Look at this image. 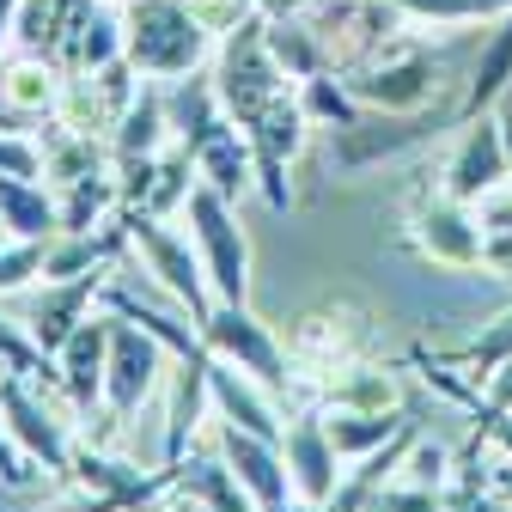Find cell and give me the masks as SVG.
Listing matches in <instances>:
<instances>
[{"mask_svg":"<svg viewBox=\"0 0 512 512\" xmlns=\"http://www.w3.org/2000/svg\"><path fill=\"white\" fill-rule=\"evenodd\" d=\"M214 49V25L189 0H135L122 7V55L141 80H189Z\"/></svg>","mask_w":512,"mask_h":512,"instance_id":"1","label":"cell"},{"mask_svg":"<svg viewBox=\"0 0 512 512\" xmlns=\"http://www.w3.org/2000/svg\"><path fill=\"white\" fill-rule=\"evenodd\" d=\"M263 25H269V13L238 19V25L226 31L220 55H214V92H220V104H226V116H232L238 128H256V122H263V110H269L275 98H287V86H293V80L275 68Z\"/></svg>","mask_w":512,"mask_h":512,"instance_id":"2","label":"cell"},{"mask_svg":"<svg viewBox=\"0 0 512 512\" xmlns=\"http://www.w3.org/2000/svg\"><path fill=\"white\" fill-rule=\"evenodd\" d=\"M445 122H458V110H433V104L427 110H360V122H348V128L330 135V165L342 177L372 171V165L397 159V153H415V147L439 141Z\"/></svg>","mask_w":512,"mask_h":512,"instance_id":"3","label":"cell"},{"mask_svg":"<svg viewBox=\"0 0 512 512\" xmlns=\"http://www.w3.org/2000/svg\"><path fill=\"white\" fill-rule=\"evenodd\" d=\"M189 238H196V256L208 269V287L214 299H232V305H250V244H244V226L232 214V202L220 196V189L196 183L189 189Z\"/></svg>","mask_w":512,"mask_h":512,"instance_id":"4","label":"cell"},{"mask_svg":"<svg viewBox=\"0 0 512 512\" xmlns=\"http://www.w3.org/2000/svg\"><path fill=\"white\" fill-rule=\"evenodd\" d=\"M196 336L208 342V354L244 366L263 391H293V366H287V348L269 336V324H256L250 305H232V299H214V311L196 324Z\"/></svg>","mask_w":512,"mask_h":512,"instance_id":"5","label":"cell"},{"mask_svg":"<svg viewBox=\"0 0 512 512\" xmlns=\"http://www.w3.org/2000/svg\"><path fill=\"white\" fill-rule=\"evenodd\" d=\"M354 98L366 110H427L433 92H439V55L427 43H384L366 68L348 74Z\"/></svg>","mask_w":512,"mask_h":512,"instance_id":"6","label":"cell"},{"mask_svg":"<svg viewBox=\"0 0 512 512\" xmlns=\"http://www.w3.org/2000/svg\"><path fill=\"white\" fill-rule=\"evenodd\" d=\"M311 7H317L311 31L324 37L330 68H336V74L366 68V61H372L384 43H391V31L403 25L397 0H311Z\"/></svg>","mask_w":512,"mask_h":512,"instance_id":"7","label":"cell"},{"mask_svg":"<svg viewBox=\"0 0 512 512\" xmlns=\"http://www.w3.org/2000/svg\"><path fill=\"white\" fill-rule=\"evenodd\" d=\"M128 244L141 250V263L147 275H159V287L171 299H183L189 311H196V324L214 311V287H208V269H202V256L189 250V238H177L159 214H141V208H128Z\"/></svg>","mask_w":512,"mask_h":512,"instance_id":"8","label":"cell"},{"mask_svg":"<svg viewBox=\"0 0 512 512\" xmlns=\"http://www.w3.org/2000/svg\"><path fill=\"white\" fill-rule=\"evenodd\" d=\"M165 354L171 348L159 336H147L141 324H128V317L110 311V366H104V409H110V421L141 415V403L159 391Z\"/></svg>","mask_w":512,"mask_h":512,"instance_id":"9","label":"cell"},{"mask_svg":"<svg viewBox=\"0 0 512 512\" xmlns=\"http://www.w3.org/2000/svg\"><path fill=\"white\" fill-rule=\"evenodd\" d=\"M68 482L80 488V506L86 512H141L165 488L183 482V464H165L159 476H141L135 464H116V458H104V452H92V445H86V452H74Z\"/></svg>","mask_w":512,"mask_h":512,"instance_id":"10","label":"cell"},{"mask_svg":"<svg viewBox=\"0 0 512 512\" xmlns=\"http://www.w3.org/2000/svg\"><path fill=\"white\" fill-rule=\"evenodd\" d=\"M409 244L439 269H482V220L458 196H415L409 208Z\"/></svg>","mask_w":512,"mask_h":512,"instance_id":"11","label":"cell"},{"mask_svg":"<svg viewBox=\"0 0 512 512\" xmlns=\"http://www.w3.org/2000/svg\"><path fill=\"white\" fill-rule=\"evenodd\" d=\"M305 128H311V116H305L299 92L275 98V104L263 110V122L244 128V135H250V159H256V189H263V202H269L275 214H287V208H293L287 165H293V159H299V147H305Z\"/></svg>","mask_w":512,"mask_h":512,"instance_id":"12","label":"cell"},{"mask_svg":"<svg viewBox=\"0 0 512 512\" xmlns=\"http://www.w3.org/2000/svg\"><path fill=\"white\" fill-rule=\"evenodd\" d=\"M0 415H7V433L19 439V452H25L31 464H43V476H61V482H68L74 445H68V433H61V421L49 415V403L31 391V378L0 372Z\"/></svg>","mask_w":512,"mask_h":512,"instance_id":"13","label":"cell"},{"mask_svg":"<svg viewBox=\"0 0 512 512\" xmlns=\"http://www.w3.org/2000/svg\"><path fill=\"white\" fill-rule=\"evenodd\" d=\"M512 183V159H506V135H500V116H476L464 122V135L452 147V159H445V196H458V202H482L494 196V189Z\"/></svg>","mask_w":512,"mask_h":512,"instance_id":"14","label":"cell"},{"mask_svg":"<svg viewBox=\"0 0 512 512\" xmlns=\"http://www.w3.org/2000/svg\"><path fill=\"white\" fill-rule=\"evenodd\" d=\"M220 452H226V470L244 482V494L263 512H287L293 506V476H287L281 445H269V439H256V433L220 421Z\"/></svg>","mask_w":512,"mask_h":512,"instance_id":"15","label":"cell"},{"mask_svg":"<svg viewBox=\"0 0 512 512\" xmlns=\"http://www.w3.org/2000/svg\"><path fill=\"white\" fill-rule=\"evenodd\" d=\"M281 458H287V476H293V494L311 500V506H330L336 482H342V452L330 445V427L324 415H293L287 439H281Z\"/></svg>","mask_w":512,"mask_h":512,"instance_id":"16","label":"cell"},{"mask_svg":"<svg viewBox=\"0 0 512 512\" xmlns=\"http://www.w3.org/2000/svg\"><path fill=\"white\" fill-rule=\"evenodd\" d=\"M208 397H214L220 421H232V427H244V433H256V439H269V445L287 439V421H281L275 403L263 397V384H256L244 366L220 360V354H208Z\"/></svg>","mask_w":512,"mask_h":512,"instance_id":"17","label":"cell"},{"mask_svg":"<svg viewBox=\"0 0 512 512\" xmlns=\"http://www.w3.org/2000/svg\"><path fill=\"white\" fill-rule=\"evenodd\" d=\"M104 269H92V275H74V281H49L43 293H37V305H31V336H37V348L43 354H55L61 342H68L86 317H92V299H104Z\"/></svg>","mask_w":512,"mask_h":512,"instance_id":"18","label":"cell"},{"mask_svg":"<svg viewBox=\"0 0 512 512\" xmlns=\"http://www.w3.org/2000/svg\"><path fill=\"white\" fill-rule=\"evenodd\" d=\"M104 366H110V317H86V324L55 348V372L68 384V397L80 409L104 403Z\"/></svg>","mask_w":512,"mask_h":512,"instance_id":"19","label":"cell"},{"mask_svg":"<svg viewBox=\"0 0 512 512\" xmlns=\"http://www.w3.org/2000/svg\"><path fill=\"white\" fill-rule=\"evenodd\" d=\"M61 110V80L49 55H25L13 68H0V128H25L31 116Z\"/></svg>","mask_w":512,"mask_h":512,"instance_id":"20","label":"cell"},{"mask_svg":"<svg viewBox=\"0 0 512 512\" xmlns=\"http://www.w3.org/2000/svg\"><path fill=\"white\" fill-rule=\"evenodd\" d=\"M196 171H202V183L208 189H220L226 202H238L244 189L256 183V159H250V135L238 122H226V128H214V135L196 147Z\"/></svg>","mask_w":512,"mask_h":512,"instance_id":"21","label":"cell"},{"mask_svg":"<svg viewBox=\"0 0 512 512\" xmlns=\"http://www.w3.org/2000/svg\"><path fill=\"white\" fill-rule=\"evenodd\" d=\"M506 92H512V13L500 19V31H494V37L482 43V55H476V74H470V86H464V104H458V128L476 122V116H488Z\"/></svg>","mask_w":512,"mask_h":512,"instance_id":"22","label":"cell"},{"mask_svg":"<svg viewBox=\"0 0 512 512\" xmlns=\"http://www.w3.org/2000/svg\"><path fill=\"white\" fill-rule=\"evenodd\" d=\"M165 116H171V141L177 147H189L196 153L214 128H226L232 116H226V104H220V92H214V80H177V92H171V104H165Z\"/></svg>","mask_w":512,"mask_h":512,"instance_id":"23","label":"cell"},{"mask_svg":"<svg viewBox=\"0 0 512 512\" xmlns=\"http://www.w3.org/2000/svg\"><path fill=\"white\" fill-rule=\"evenodd\" d=\"M202 403H214V397H208V354H189V360H177V384H171L165 464H183V445H189V433L202 427Z\"/></svg>","mask_w":512,"mask_h":512,"instance_id":"24","label":"cell"},{"mask_svg":"<svg viewBox=\"0 0 512 512\" xmlns=\"http://www.w3.org/2000/svg\"><path fill=\"white\" fill-rule=\"evenodd\" d=\"M0 226L13 238H31V244H49L61 232V208L43 183H25V177H0Z\"/></svg>","mask_w":512,"mask_h":512,"instance_id":"25","label":"cell"},{"mask_svg":"<svg viewBox=\"0 0 512 512\" xmlns=\"http://www.w3.org/2000/svg\"><path fill=\"white\" fill-rule=\"evenodd\" d=\"M263 37H269L275 68H281L293 86L330 68V49H324V37H317V31H311V19H299V13H287V19H269V25H263Z\"/></svg>","mask_w":512,"mask_h":512,"instance_id":"26","label":"cell"},{"mask_svg":"<svg viewBox=\"0 0 512 512\" xmlns=\"http://www.w3.org/2000/svg\"><path fill=\"white\" fill-rule=\"evenodd\" d=\"M171 141V116H165V98L159 92H141L116 116V135H110V159H153L165 153Z\"/></svg>","mask_w":512,"mask_h":512,"instance_id":"27","label":"cell"},{"mask_svg":"<svg viewBox=\"0 0 512 512\" xmlns=\"http://www.w3.org/2000/svg\"><path fill=\"white\" fill-rule=\"evenodd\" d=\"M403 421H409L403 409H330L324 415L330 445H336L342 458H366V452H378V445H391Z\"/></svg>","mask_w":512,"mask_h":512,"instance_id":"28","label":"cell"},{"mask_svg":"<svg viewBox=\"0 0 512 512\" xmlns=\"http://www.w3.org/2000/svg\"><path fill=\"white\" fill-rule=\"evenodd\" d=\"M104 305L116 311V317H128V324H141L147 336H159L177 360H189V354H208V342L189 330V324H171L165 311H153V305H141V293H128L122 281H104Z\"/></svg>","mask_w":512,"mask_h":512,"instance_id":"29","label":"cell"},{"mask_svg":"<svg viewBox=\"0 0 512 512\" xmlns=\"http://www.w3.org/2000/svg\"><path fill=\"white\" fill-rule=\"evenodd\" d=\"M55 208H61V232H92L110 208H122V189H116L110 171H86L74 183H61Z\"/></svg>","mask_w":512,"mask_h":512,"instance_id":"30","label":"cell"},{"mask_svg":"<svg viewBox=\"0 0 512 512\" xmlns=\"http://www.w3.org/2000/svg\"><path fill=\"white\" fill-rule=\"evenodd\" d=\"M299 104H305V116H311V122H324L330 135H336V128H348V122H360V110H366V104L354 98V86H348V80H336V68L299 80Z\"/></svg>","mask_w":512,"mask_h":512,"instance_id":"31","label":"cell"},{"mask_svg":"<svg viewBox=\"0 0 512 512\" xmlns=\"http://www.w3.org/2000/svg\"><path fill=\"white\" fill-rule=\"evenodd\" d=\"M177 488H183V494H196L208 512H263V506L244 494V482H238L226 464H202V458H189Z\"/></svg>","mask_w":512,"mask_h":512,"instance_id":"32","label":"cell"},{"mask_svg":"<svg viewBox=\"0 0 512 512\" xmlns=\"http://www.w3.org/2000/svg\"><path fill=\"white\" fill-rule=\"evenodd\" d=\"M330 409H391L397 403V384L384 366H336V378L324 384Z\"/></svg>","mask_w":512,"mask_h":512,"instance_id":"33","label":"cell"},{"mask_svg":"<svg viewBox=\"0 0 512 512\" xmlns=\"http://www.w3.org/2000/svg\"><path fill=\"white\" fill-rule=\"evenodd\" d=\"M68 61H74L80 74H98V68H110V61H122V19L104 13V7H92L86 25L68 43Z\"/></svg>","mask_w":512,"mask_h":512,"instance_id":"34","label":"cell"},{"mask_svg":"<svg viewBox=\"0 0 512 512\" xmlns=\"http://www.w3.org/2000/svg\"><path fill=\"white\" fill-rule=\"evenodd\" d=\"M433 360H439V366H470V378L482 384L494 366H506V360H512V311H500L476 342H464V348H452V354H433Z\"/></svg>","mask_w":512,"mask_h":512,"instance_id":"35","label":"cell"},{"mask_svg":"<svg viewBox=\"0 0 512 512\" xmlns=\"http://www.w3.org/2000/svg\"><path fill=\"white\" fill-rule=\"evenodd\" d=\"M0 372H19V378L61 384L55 354H43V348H37V336H31V324H13V317H0Z\"/></svg>","mask_w":512,"mask_h":512,"instance_id":"36","label":"cell"},{"mask_svg":"<svg viewBox=\"0 0 512 512\" xmlns=\"http://www.w3.org/2000/svg\"><path fill=\"white\" fill-rule=\"evenodd\" d=\"M0 177H25V183H43V177H49L43 141H31L25 128H0Z\"/></svg>","mask_w":512,"mask_h":512,"instance_id":"37","label":"cell"},{"mask_svg":"<svg viewBox=\"0 0 512 512\" xmlns=\"http://www.w3.org/2000/svg\"><path fill=\"white\" fill-rule=\"evenodd\" d=\"M452 464H458V458L445 452V445H433V439H421V433H415V445L403 452V470H397V476H403V482H421V488H439V494H445V482H452Z\"/></svg>","mask_w":512,"mask_h":512,"instance_id":"38","label":"cell"},{"mask_svg":"<svg viewBox=\"0 0 512 512\" xmlns=\"http://www.w3.org/2000/svg\"><path fill=\"white\" fill-rule=\"evenodd\" d=\"M366 512H445V494H439V488H421V482L391 476V482L372 494V506H366Z\"/></svg>","mask_w":512,"mask_h":512,"instance_id":"39","label":"cell"},{"mask_svg":"<svg viewBox=\"0 0 512 512\" xmlns=\"http://www.w3.org/2000/svg\"><path fill=\"white\" fill-rule=\"evenodd\" d=\"M43 256H49V244L13 238L7 250H0V293H19V287H31V281L43 275Z\"/></svg>","mask_w":512,"mask_h":512,"instance_id":"40","label":"cell"},{"mask_svg":"<svg viewBox=\"0 0 512 512\" xmlns=\"http://www.w3.org/2000/svg\"><path fill=\"white\" fill-rule=\"evenodd\" d=\"M0 482H7V488H25L31 482V458L19 452V439L7 433V415H0Z\"/></svg>","mask_w":512,"mask_h":512,"instance_id":"41","label":"cell"},{"mask_svg":"<svg viewBox=\"0 0 512 512\" xmlns=\"http://www.w3.org/2000/svg\"><path fill=\"white\" fill-rule=\"evenodd\" d=\"M476 427L488 433V445L512 464V409H476Z\"/></svg>","mask_w":512,"mask_h":512,"instance_id":"42","label":"cell"},{"mask_svg":"<svg viewBox=\"0 0 512 512\" xmlns=\"http://www.w3.org/2000/svg\"><path fill=\"white\" fill-rule=\"evenodd\" d=\"M482 269L512 275V232H482Z\"/></svg>","mask_w":512,"mask_h":512,"instance_id":"43","label":"cell"},{"mask_svg":"<svg viewBox=\"0 0 512 512\" xmlns=\"http://www.w3.org/2000/svg\"><path fill=\"white\" fill-rule=\"evenodd\" d=\"M19 7H25V0H0V49H7L13 31H19Z\"/></svg>","mask_w":512,"mask_h":512,"instance_id":"44","label":"cell"},{"mask_svg":"<svg viewBox=\"0 0 512 512\" xmlns=\"http://www.w3.org/2000/svg\"><path fill=\"white\" fill-rule=\"evenodd\" d=\"M256 7H263L269 19H287V13H305V7H311V0H256Z\"/></svg>","mask_w":512,"mask_h":512,"instance_id":"45","label":"cell"},{"mask_svg":"<svg viewBox=\"0 0 512 512\" xmlns=\"http://www.w3.org/2000/svg\"><path fill=\"white\" fill-rule=\"evenodd\" d=\"M141 512H202V500L177 488V500H171V506H141Z\"/></svg>","mask_w":512,"mask_h":512,"instance_id":"46","label":"cell"},{"mask_svg":"<svg viewBox=\"0 0 512 512\" xmlns=\"http://www.w3.org/2000/svg\"><path fill=\"white\" fill-rule=\"evenodd\" d=\"M494 116H500V135H506V159H512V92L494 104Z\"/></svg>","mask_w":512,"mask_h":512,"instance_id":"47","label":"cell"},{"mask_svg":"<svg viewBox=\"0 0 512 512\" xmlns=\"http://www.w3.org/2000/svg\"><path fill=\"white\" fill-rule=\"evenodd\" d=\"M104 7H135V0H104Z\"/></svg>","mask_w":512,"mask_h":512,"instance_id":"48","label":"cell"}]
</instances>
